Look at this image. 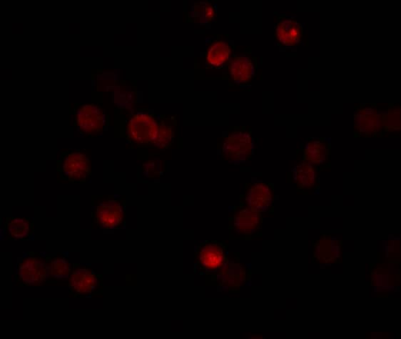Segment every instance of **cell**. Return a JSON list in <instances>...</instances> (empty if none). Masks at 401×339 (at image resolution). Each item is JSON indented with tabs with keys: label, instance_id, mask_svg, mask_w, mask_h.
Instances as JSON below:
<instances>
[{
	"label": "cell",
	"instance_id": "cell-12",
	"mask_svg": "<svg viewBox=\"0 0 401 339\" xmlns=\"http://www.w3.org/2000/svg\"><path fill=\"white\" fill-rule=\"evenodd\" d=\"M276 32L279 43L284 46L290 47L299 43L303 33L302 25L291 19L280 22L277 25Z\"/></svg>",
	"mask_w": 401,
	"mask_h": 339
},
{
	"label": "cell",
	"instance_id": "cell-7",
	"mask_svg": "<svg viewBox=\"0 0 401 339\" xmlns=\"http://www.w3.org/2000/svg\"><path fill=\"white\" fill-rule=\"evenodd\" d=\"M76 124L82 134L98 135L103 131L104 127L103 111L95 104L84 105L76 113Z\"/></svg>",
	"mask_w": 401,
	"mask_h": 339
},
{
	"label": "cell",
	"instance_id": "cell-18",
	"mask_svg": "<svg viewBox=\"0 0 401 339\" xmlns=\"http://www.w3.org/2000/svg\"><path fill=\"white\" fill-rule=\"evenodd\" d=\"M296 181L299 189L312 188L317 182V171L311 165L303 164L297 169Z\"/></svg>",
	"mask_w": 401,
	"mask_h": 339
},
{
	"label": "cell",
	"instance_id": "cell-20",
	"mask_svg": "<svg viewBox=\"0 0 401 339\" xmlns=\"http://www.w3.org/2000/svg\"><path fill=\"white\" fill-rule=\"evenodd\" d=\"M384 129L389 132L400 131L401 128V111L399 108L391 109L387 115L382 117Z\"/></svg>",
	"mask_w": 401,
	"mask_h": 339
},
{
	"label": "cell",
	"instance_id": "cell-14",
	"mask_svg": "<svg viewBox=\"0 0 401 339\" xmlns=\"http://www.w3.org/2000/svg\"><path fill=\"white\" fill-rule=\"evenodd\" d=\"M341 242L325 237L314 245V257L323 262H334L341 257Z\"/></svg>",
	"mask_w": 401,
	"mask_h": 339
},
{
	"label": "cell",
	"instance_id": "cell-2",
	"mask_svg": "<svg viewBox=\"0 0 401 339\" xmlns=\"http://www.w3.org/2000/svg\"><path fill=\"white\" fill-rule=\"evenodd\" d=\"M15 278L18 287H39L48 283L49 272L46 260L38 253H28L27 257L17 263Z\"/></svg>",
	"mask_w": 401,
	"mask_h": 339
},
{
	"label": "cell",
	"instance_id": "cell-1",
	"mask_svg": "<svg viewBox=\"0 0 401 339\" xmlns=\"http://www.w3.org/2000/svg\"><path fill=\"white\" fill-rule=\"evenodd\" d=\"M68 287L69 295L72 297L102 295L103 276L95 272L92 267L80 263H73Z\"/></svg>",
	"mask_w": 401,
	"mask_h": 339
},
{
	"label": "cell",
	"instance_id": "cell-4",
	"mask_svg": "<svg viewBox=\"0 0 401 339\" xmlns=\"http://www.w3.org/2000/svg\"><path fill=\"white\" fill-rule=\"evenodd\" d=\"M159 132L157 122L150 115H136L127 124V139L139 145L155 144Z\"/></svg>",
	"mask_w": 401,
	"mask_h": 339
},
{
	"label": "cell",
	"instance_id": "cell-6",
	"mask_svg": "<svg viewBox=\"0 0 401 339\" xmlns=\"http://www.w3.org/2000/svg\"><path fill=\"white\" fill-rule=\"evenodd\" d=\"M226 262L225 248L223 244L209 241L199 246L196 253V264L200 271L207 273L220 272Z\"/></svg>",
	"mask_w": 401,
	"mask_h": 339
},
{
	"label": "cell",
	"instance_id": "cell-17",
	"mask_svg": "<svg viewBox=\"0 0 401 339\" xmlns=\"http://www.w3.org/2000/svg\"><path fill=\"white\" fill-rule=\"evenodd\" d=\"M45 260L49 266V278L63 279L69 276L72 267L64 256H47Z\"/></svg>",
	"mask_w": 401,
	"mask_h": 339
},
{
	"label": "cell",
	"instance_id": "cell-13",
	"mask_svg": "<svg viewBox=\"0 0 401 339\" xmlns=\"http://www.w3.org/2000/svg\"><path fill=\"white\" fill-rule=\"evenodd\" d=\"M273 192L266 184H257L251 188L246 195L249 208L260 211L269 206L273 201Z\"/></svg>",
	"mask_w": 401,
	"mask_h": 339
},
{
	"label": "cell",
	"instance_id": "cell-10",
	"mask_svg": "<svg viewBox=\"0 0 401 339\" xmlns=\"http://www.w3.org/2000/svg\"><path fill=\"white\" fill-rule=\"evenodd\" d=\"M382 117L371 108L359 109L354 115V127L360 134H376L384 129Z\"/></svg>",
	"mask_w": 401,
	"mask_h": 339
},
{
	"label": "cell",
	"instance_id": "cell-19",
	"mask_svg": "<svg viewBox=\"0 0 401 339\" xmlns=\"http://www.w3.org/2000/svg\"><path fill=\"white\" fill-rule=\"evenodd\" d=\"M231 55V47L225 42L214 43L207 52V61L214 66H220L225 64Z\"/></svg>",
	"mask_w": 401,
	"mask_h": 339
},
{
	"label": "cell",
	"instance_id": "cell-5",
	"mask_svg": "<svg viewBox=\"0 0 401 339\" xmlns=\"http://www.w3.org/2000/svg\"><path fill=\"white\" fill-rule=\"evenodd\" d=\"M94 223L106 230L119 229L125 223V204L121 200H108L93 212Z\"/></svg>",
	"mask_w": 401,
	"mask_h": 339
},
{
	"label": "cell",
	"instance_id": "cell-21",
	"mask_svg": "<svg viewBox=\"0 0 401 339\" xmlns=\"http://www.w3.org/2000/svg\"><path fill=\"white\" fill-rule=\"evenodd\" d=\"M194 15L200 22L209 23L214 16V8L209 3H200L194 6Z\"/></svg>",
	"mask_w": 401,
	"mask_h": 339
},
{
	"label": "cell",
	"instance_id": "cell-3",
	"mask_svg": "<svg viewBox=\"0 0 401 339\" xmlns=\"http://www.w3.org/2000/svg\"><path fill=\"white\" fill-rule=\"evenodd\" d=\"M58 172L61 182L84 184L92 175V168L86 155L74 151L62 154L58 162Z\"/></svg>",
	"mask_w": 401,
	"mask_h": 339
},
{
	"label": "cell",
	"instance_id": "cell-8",
	"mask_svg": "<svg viewBox=\"0 0 401 339\" xmlns=\"http://www.w3.org/2000/svg\"><path fill=\"white\" fill-rule=\"evenodd\" d=\"M252 152V139L249 134L237 132L226 140L223 153L233 160H243L249 157Z\"/></svg>",
	"mask_w": 401,
	"mask_h": 339
},
{
	"label": "cell",
	"instance_id": "cell-15",
	"mask_svg": "<svg viewBox=\"0 0 401 339\" xmlns=\"http://www.w3.org/2000/svg\"><path fill=\"white\" fill-rule=\"evenodd\" d=\"M329 155V146L325 142L314 140L306 146L303 151L304 162L308 164H321L327 160Z\"/></svg>",
	"mask_w": 401,
	"mask_h": 339
},
{
	"label": "cell",
	"instance_id": "cell-11",
	"mask_svg": "<svg viewBox=\"0 0 401 339\" xmlns=\"http://www.w3.org/2000/svg\"><path fill=\"white\" fill-rule=\"evenodd\" d=\"M233 227L237 232L244 235H251L261 226L260 212L251 208L242 209L234 216Z\"/></svg>",
	"mask_w": 401,
	"mask_h": 339
},
{
	"label": "cell",
	"instance_id": "cell-16",
	"mask_svg": "<svg viewBox=\"0 0 401 339\" xmlns=\"http://www.w3.org/2000/svg\"><path fill=\"white\" fill-rule=\"evenodd\" d=\"M230 74L233 80L247 83L253 76V65L251 61L246 58H236L230 64Z\"/></svg>",
	"mask_w": 401,
	"mask_h": 339
},
{
	"label": "cell",
	"instance_id": "cell-9",
	"mask_svg": "<svg viewBox=\"0 0 401 339\" xmlns=\"http://www.w3.org/2000/svg\"><path fill=\"white\" fill-rule=\"evenodd\" d=\"M4 232L8 241H27L34 233V223L27 217H8Z\"/></svg>",
	"mask_w": 401,
	"mask_h": 339
}]
</instances>
